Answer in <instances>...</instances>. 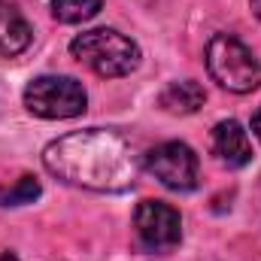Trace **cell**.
Returning a JSON list of instances; mask_svg holds the SVG:
<instances>
[{
    "mask_svg": "<svg viewBox=\"0 0 261 261\" xmlns=\"http://www.w3.org/2000/svg\"><path fill=\"white\" fill-rule=\"evenodd\" d=\"M249 3H252V12L261 18V0H249Z\"/></svg>",
    "mask_w": 261,
    "mask_h": 261,
    "instance_id": "obj_13",
    "label": "cell"
},
{
    "mask_svg": "<svg viewBox=\"0 0 261 261\" xmlns=\"http://www.w3.org/2000/svg\"><path fill=\"white\" fill-rule=\"evenodd\" d=\"M40 197V182L34 176H18L9 189H0V203L3 206H24Z\"/></svg>",
    "mask_w": 261,
    "mask_h": 261,
    "instance_id": "obj_11",
    "label": "cell"
},
{
    "mask_svg": "<svg viewBox=\"0 0 261 261\" xmlns=\"http://www.w3.org/2000/svg\"><path fill=\"white\" fill-rule=\"evenodd\" d=\"M43 164L67 186L88 192H125L140 173V158L119 130L85 128L64 134L43 149Z\"/></svg>",
    "mask_w": 261,
    "mask_h": 261,
    "instance_id": "obj_1",
    "label": "cell"
},
{
    "mask_svg": "<svg viewBox=\"0 0 261 261\" xmlns=\"http://www.w3.org/2000/svg\"><path fill=\"white\" fill-rule=\"evenodd\" d=\"M206 70L213 82L234 94H249L261 85V61L234 34H216L206 43Z\"/></svg>",
    "mask_w": 261,
    "mask_h": 261,
    "instance_id": "obj_3",
    "label": "cell"
},
{
    "mask_svg": "<svg viewBox=\"0 0 261 261\" xmlns=\"http://www.w3.org/2000/svg\"><path fill=\"white\" fill-rule=\"evenodd\" d=\"M210 149H213L216 161L225 167H246L252 161V140H249L246 128L234 119H225L213 128Z\"/></svg>",
    "mask_w": 261,
    "mask_h": 261,
    "instance_id": "obj_7",
    "label": "cell"
},
{
    "mask_svg": "<svg viewBox=\"0 0 261 261\" xmlns=\"http://www.w3.org/2000/svg\"><path fill=\"white\" fill-rule=\"evenodd\" d=\"M103 9V0H52V15L61 24H82Z\"/></svg>",
    "mask_w": 261,
    "mask_h": 261,
    "instance_id": "obj_10",
    "label": "cell"
},
{
    "mask_svg": "<svg viewBox=\"0 0 261 261\" xmlns=\"http://www.w3.org/2000/svg\"><path fill=\"white\" fill-rule=\"evenodd\" d=\"M0 261H18V258H15L12 252H3V255H0Z\"/></svg>",
    "mask_w": 261,
    "mask_h": 261,
    "instance_id": "obj_14",
    "label": "cell"
},
{
    "mask_svg": "<svg viewBox=\"0 0 261 261\" xmlns=\"http://www.w3.org/2000/svg\"><path fill=\"white\" fill-rule=\"evenodd\" d=\"M34 40V31L28 18L18 12V6L0 0V58H15L21 55Z\"/></svg>",
    "mask_w": 261,
    "mask_h": 261,
    "instance_id": "obj_8",
    "label": "cell"
},
{
    "mask_svg": "<svg viewBox=\"0 0 261 261\" xmlns=\"http://www.w3.org/2000/svg\"><path fill=\"white\" fill-rule=\"evenodd\" d=\"M143 167L170 192H192L197 186V176H200L195 149L179 143V140H170V143L149 149L143 158Z\"/></svg>",
    "mask_w": 261,
    "mask_h": 261,
    "instance_id": "obj_6",
    "label": "cell"
},
{
    "mask_svg": "<svg viewBox=\"0 0 261 261\" xmlns=\"http://www.w3.org/2000/svg\"><path fill=\"white\" fill-rule=\"evenodd\" d=\"M88 103V94L82 82L73 76H37L24 88V107L28 113L40 119H73L82 116Z\"/></svg>",
    "mask_w": 261,
    "mask_h": 261,
    "instance_id": "obj_4",
    "label": "cell"
},
{
    "mask_svg": "<svg viewBox=\"0 0 261 261\" xmlns=\"http://www.w3.org/2000/svg\"><path fill=\"white\" fill-rule=\"evenodd\" d=\"M252 130H255V137L261 140V107H258V113L252 116Z\"/></svg>",
    "mask_w": 261,
    "mask_h": 261,
    "instance_id": "obj_12",
    "label": "cell"
},
{
    "mask_svg": "<svg viewBox=\"0 0 261 261\" xmlns=\"http://www.w3.org/2000/svg\"><path fill=\"white\" fill-rule=\"evenodd\" d=\"M134 231L146 252H173L182 240V216L164 200H143L134 213Z\"/></svg>",
    "mask_w": 261,
    "mask_h": 261,
    "instance_id": "obj_5",
    "label": "cell"
},
{
    "mask_svg": "<svg viewBox=\"0 0 261 261\" xmlns=\"http://www.w3.org/2000/svg\"><path fill=\"white\" fill-rule=\"evenodd\" d=\"M203 100H206V91L195 79H176L158 94V107L170 116H192L203 107Z\"/></svg>",
    "mask_w": 261,
    "mask_h": 261,
    "instance_id": "obj_9",
    "label": "cell"
},
{
    "mask_svg": "<svg viewBox=\"0 0 261 261\" xmlns=\"http://www.w3.org/2000/svg\"><path fill=\"white\" fill-rule=\"evenodd\" d=\"M70 55L103 79H122L140 67V46L113 28L76 34L70 43Z\"/></svg>",
    "mask_w": 261,
    "mask_h": 261,
    "instance_id": "obj_2",
    "label": "cell"
}]
</instances>
